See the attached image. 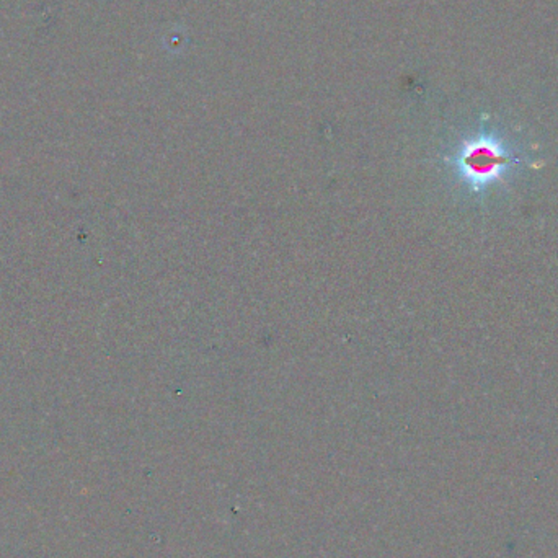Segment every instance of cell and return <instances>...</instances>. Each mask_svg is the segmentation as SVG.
<instances>
[{
	"label": "cell",
	"mask_w": 558,
	"mask_h": 558,
	"mask_svg": "<svg viewBox=\"0 0 558 558\" xmlns=\"http://www.w3.org/2000/svg\"><path fill=\"white\" fill-rule=\"evenodd\" d=\"M456 163L459 177L472 192L480 193L499 182L519 161L498 139L482 136L462 145Z\"/></svg>",
	"instance_id": "1"
}]
</instances>
